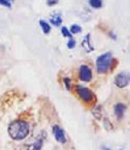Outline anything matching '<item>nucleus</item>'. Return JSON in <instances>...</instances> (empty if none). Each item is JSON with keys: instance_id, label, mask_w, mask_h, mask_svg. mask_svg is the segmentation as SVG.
Returning <instances> with one entry per match:
<instances>
[{"instance_id": "obj_1", "label": "nucleus", "mask_w": 130, "mask_h": 150, "mask_svg": "<svg viewBox=\"0 0 130 150\" xmlns=\"http://www.w3.org/2000/svg\"><path fill=\"white\" fill-rule=\"evenodd\" d=\"M29 124L23 120H15L8 126V134L14 140H22L26 138L29 134Z\"/></svg>"}, {"instance_id": "obj_2", "label": "nucleus", "mask_w": 130, "mask_h": 150, "mask_svg": "<svg viewBox=\"0 0 130 150\" xmlns=\"http://www.w3.org/2000/svg\"><path fill=\"white\" fill-rule=\"evenodd\" d=\"M113 62V57L110 52H106L100 55L96 59V69L99 74H104L111 68V64Z\"/></svg>"}, {"instance_id": "obj_3", "label": "nucleus", "mask_w": 130, "mask_h": 150, "mask_svg": "<svg viewBox=\"0 0 130 150\" xmlns=\"http://www.w3.org/2000/svg\"><path fill=\"white\" fill-rule=\"evenodd\" d=\"M75 90H76L77 94H78L79 98H80L82 101H84V102L91 103L95 100L94 93H93L89 88H87V87L77 85L75 87Z\"/></svg>"}, {"instance_id": "obj_4", "label": "nucleus", "mask_w": 130, "mask_h": 150, "mask_svg": "<svg viewBox=\"0 0 130 150\" xmlns=\"http://www.w3.org/2000/svg\"><path fill=\"white\" fill-rule=\"evenodd\" d=\"M79 79L83 82H89L92 80V71L87 65H82L79 68Z\"/></svg>"}, {"instance_id": "obj_5", "label": "nucleus", "mask_w": 130, "mask_h": 150, "mask_svg": "<svg viewBox=\"0 0 130 150\" xmlns=\"http://www.w3.org/2000/svg\"><path fill=\"white\" fill-rule=\"evenodd\" d=\"M129 83V76L125 72H121V73L117 74V76L115 77V85L118 88H124L128 85Z\"/></svg>"}, {"instance_id": "obj_6", "label": "nucleus", "mask_w": 130, "mask_h": 150, "mask_svg": "<svg viewBox=\"0 0 130 150\" xmlns=\"http://www.w3.org/2000/svg\"><path fill=\"white\" fill-rule=\"evenodd\" d=\"M52 132H53V134L55 136V139L58 142H60V143H65V142H66V136H65V133L61 127L55 125V126H53V128H52Z\"/></svg>"}, {"instance_id": "obj_7", "label": "nucleus", "mask_w": 130, "mask_h": 150, "mask_svg": "<svg viewBox=\"0 0 130 150\" xmlns=\"http://www.w3.org/2000/svg\"><path fill=\"white\" fill-rule=\"evenodd\" d=\"M49 21H50V23H51L53 26H56V27H58V26L61 25V23H62V16H61V14L55 13V14H53V15H51V16H50Z\"/></svg>"}, {"instance_id": "obj_8", "label": "nucleus", "mask_w": 130, "mask_h": 150, "mask_svg": "<svg viewBox=\"0 0 130 150\" xmlns=\"http://www.w3.org/2000/svg\"><path fill=\"white\" fill-rule=\"evenodd\" d=\"M82 46L85 48V50L87 52H90V51H93V50H94V47H93V45L91 44L90 34H89V33L84 37V39L82 41Z\"/></svg>"}, {"instance_id": "obj_9", "label": "nucleus", "mask_w": 130, "mask_h": 150, "mask_svg": "<svg viewBox=\"0 0 130 150\" xmlns=\"http://www.w3.org/2000/svg\"><path fill=\"white\" fill-rule=\"evenodd\" d=\"M125 110H126V106H125L123 103H118V104H116V105H115V107H114L115 115H116L118 118H121L122 116L124 115Z\"/></svg>"}, {"instance_id": "obj_10", "label": "nucleus", "mask_w": 130, "mask_h": 150, "mask_svg": "<svg viewBox=\"0 0 130 150\" xmlns=\"http://www.w3.org/2000/svg\"><path fill=\"white\" fill-rule=\"evenodd\" d=\"M39 25L42 29L43 33H45V34H48V33L51 31V26H50V24L46 22L45 20H42L41 19V20L39 21Z\"/></svg>"}, {"instance_id": "obj_11", "label": "nucleus", "mask_w": 130, "mask_h": 150, "mask_svg": "<svg viewBox=\"0 0 130 150\" xmlns=\"http://www.w3.org/2000/svg\"><path fill=\"white\" fill-rule=\"evenodd\" d=\"M88 2H89V5L94 9L101 8V7H102V4H103L102 0H88Z\"/></svg>"}, {"instance_id": "obj_12", "label": "nucleus", "mask_w": 130, "mask_h": 150, "mask_svg": "<svg viewBox=\"0 0 130 150\" xmlns=\"http://www.w3.org/2000/svg\"><path fill=\"white\" fill-rule=\"evenodd\" d=\"M61 34H62L63 37H66V38H68V39L73 38V36H72L71 32L69 31V29L67 27H65V26H62V27H61Z\"/></svg>"}, {"instance_id": "obj_13", "label": "nucleus", "mask_w": 130, "mask_h": 150, "mask_svg": "<svg viewBox=\"0 0 130 150\" xmlns=\"http://www.w3.org/2000/svg\"><path fill=\"white\" fill-rule=\"evenodd\" d=\"M69 31L71 32V34H77V33H80L82 31V28H81V26L77 25V24H73V25H71Z\"/></svg>"}, {"instance_id": "obj_14", "label": "nucleus", "mask_w": 130, "mask_h": 150, "mask_svg": "<svg viewBox=\"0 0 130 150\" xmlns=\"http://www.w3.org/2000/svg\"><path fill=\"white\" fill-rule=\"evenodd\" d=\"M42 143H43V140L41 138H39L34 144L32 145V147H31V150H41Z\"/></svg>"}, {"instance_id": "obj_15", "label": "nucleus", "mask_w": 130, "mask_h": 150, "mask_svg": "<svg viewBox=\"0 0 130 150\" xmlns=\"http://www.w3.org/2000/svg\"><path fill=\"white\" fill-rule=\"evenodd\" d=\"M0 5L5 6L7 8H11V2L9 0H0Z\"/></svg>"}, {"instance_id": "obj_16", "label": "nucleus", "mask_w": 130, "mask_h": 150, "mask_svg": "<svg viewBox=\"0 0 130 150\" xmlns=\"http://www.w3.org/2000/svg\"><path fill=\"white\" fill-rule=\"evenodd\" d=\"M75 44H76L75 40H74L73 38H71V39H69L68 43H67V47H68L69 49H72V48L75 47Z\"/></svg>"}, {"instance_id": "obj_17", "label": "nucleus", "mask_w": 130, "mask_h": 150, "mask_svg": "<svg viewBox=\"0 0 130 150\" xmlns=\"http://www.w3.org/2000/svg\"><path fill=\"white\" fill-rule=\"evenodd\" d=\"M64 83H65V86H66V88L68 89H70L71 88V82H70V79H68V78H64Z\"/></svg>"}, {"instance_id": "obj_18", "label": "nucleus", "mask_w": 130, "mask_h": 150, "mask_svg": "<svg viewBox=\"0 0 130 150\" xmlns=\"http://www.w3.org/2000/svg\"><path fill=\"white\" fill-rule=\"evenodd\" d=\"M59 2V0H47V5L48 6H54Z\"/></svg>"}, {"instance_id": "obj_19", "label": "nucleus", "mask_w": 130, "mask_h": 150, "mask_svg": "<svg viewBox=\"0 0 130 150\" xmlns=\"http://www.w3.org/2000/svg\"><path fill=\"white\" fill-rule=\"evenodd\" d=\"M104 150H110V149H108V148H104Z\"/></svg>"}, {"instance_id": "obj_20", "label": "nucleus", "mask_w": 130, "mask_h": 150, "mask_svg": "<svg viewBox=\"0 0 130 150\" xmlns=\"http://www.w3.org/2000/svg\"><path fill=\"white\" fill-rule=\"evenodd\" d=\"M9 1H10V2H11V1H14V0H9Z\"/></svg>"}]
</instances>
